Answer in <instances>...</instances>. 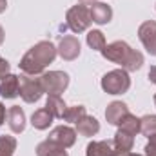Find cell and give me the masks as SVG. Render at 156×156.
Here are the masks:
<instances>
[{
  "instance_id": "cell-1",
  "label": "cell",
  "mask_w": 156,
  "mask_h": 156,
  "mask_svg": "<svg viewBox=\"0 0 156 156\" xmlns=\"http://www.w3.org/2000/svg\"><path fill=\"white\" fill-rule=\"evenodd\" d=\"M58 51H56V45L49 40H42L38 44H35L20 60L18 67L22 73L26 75H40L44 73V69L53 64V60L56 58Z\"/></svg>"
},
{
  "instance_id": "cell-2",
  "label": "cell",
  "mask_w": 156,
  "mask_h": 156,
  "mask_svg": "<svg viewBox=\"0 0 156 156\" xmlns=\"http://www.w3.org/2000/svg\"><path fill=\"white\" fill-rule=\"evenodd\" d=\"M102 56L113 64H118L122 69L129 71H138L144 66V55L136 49H133L127 42L123 40H116L109 45H105L102 51Z\"/></svg>"
},
{
  "instance_id": "cell-3",
  "label": "cell",
  "mask_w": 156,
  "mask_h": 156,
  "mask_svg": "<svg viewBox=\"0 0 156 156\" xmlns=\"http://www.w3.org/2000/svg\"><path fill=\"white\" fill-rule=\"evenodd\" d=\"M131 87V76L125 69H113L102 78V89L107 94H123Z\"/></svg>"
},
{
  "instance_id": "cell-4",
  "label": "cell",
  "mask_w": 156,
  "mask_h": 156,
  "mask_svg": "<svg viewBox=\"0 0 156 156\" xmlns=\"http://www.w3.org/2000/svg\"><path fill=\"white\" fill-rule=\"evenodd\" d=\"M44 94L42 83H40V76L35 75H26L22 73L18 76V96L26 102V104H35L38 102Z\"/></svg>"
},
{
  "instance_id": "cell-5",
  "label": "cell",
  "mask_w": 156,
  "mask_h": 156,
  "mask_svg": "<svg viewBox=\"0 0 156 156\" xmlns=\"http://www.w3.org/2000/svg\"><path fill=\"white\" fill-rule=\"evenodd\" d=\"M91 24H93V20H91V13H89V5L76 4L71 9H67V13H66V26L73 33L87 31Z\"/></svg>"
},
{
  "instance_id": "cell-6",
  "label": "cell",
  "mask_w": 156,
  "mask_h": 156,
  "mask_svg": "<svg viewBox=\"0 0 156 156\" xmlns=\"http://www.w3.org/2000/svg\"><path fill=\"white\" fill-rule=\"evenodd\" d=\"M40 83L47 94H62L69 85V75L64 71H49L40 75Z\"/></svg>"
},
{
  "instance_id": "cell-7",
  "label": "cell",
  "mask_w": 156,
  "mask_h": 156,
  "mask_svg": "<svg viewBox=\"0 0 156 156\" xmlns=\"http://www.w3.org/2000/svg\"><path fill=\"white\" fill-rule=\"evenodd\" d=\"M138 38L151 56H156V20H145L138 27Z\"/></svg>"
},
{
  "instance_id": "cell-8",
  "label": "cell",
  "mask_w": 156,
  "mask_h": 156,
  "mask_svg": "<svg viewBox=\"0 0 156 156\" xmlns=\"http://www.w3.org/2000/svg\"><path fill=\"white\" fill-rule=\"evenodd\" d=\"M56 51L62 56V60L73 62V60H76L78 56H80V40L76 37H73V35H67V37H64V38L60 40Z\"/></svg>"
},
{
  "instance_id": "cell-9",
  "label": "cell",
  "mask_w": 156,
  "mask_h": 156,
  "mask_svg": "<svg viewBox=\"0 0 156 156\" xmlns=\"http://www.w3.org/2000/svg\"><path fill=\"white\" fill-rule=\"evenodd\" d=\"M76 134L78 133L75 131V129H71L69 125H58V127H55V129L49 133V140H53V142L60 144L62 147L69 149V147L75 145V142H76Z\"/></svg>"
},
{
  "instance_id": "cell-10",
  "label": "cell",
  "mask_w": 156,
  "mask_h": 156,
  "mask_svg": "<svg viewBox=\"0 0 156 156\" xmlns=\"http://www.w3.org/2000/svg\"><path fill=\"white\" fill-rule=\"evenodd\" d=\"M89 13H91V20L98 26L109 24L113 18V9L111 5H107L105 2H94L89 5Z\"/></svg>"
},
{
  "instance_id": "cell-11",
  "label": "cell",
  "mask_w": 156,
  "mask_h": 156,
  "mask_svg": "<svg viewBox=\"0 0 156 156\" xmlns=\"http://www.w3.org/2000/svg\"><path fill=\"white\" fill-rule=\"evenodd\" d=\"M7 125L15 134H20L26 129V113L20 105H11L7 109Z\"/></svg>"
},
{
  "instance_id": "cell-12",
  "label": "cell",
  "mask_w": 156,
  "mask_h": 156,
  "mask_svg": "<svg viewBox=\"0 0 156 156\" xmlns=\"http://www.w3.org/2000/svg\"><path fill=\"white\" fill-rule=\"evenodd\" d=\"M85 156H120L109 140H100V142H91L85 147Z\"/></svg>"
},
{
  "instance_id": "cell-13",
  "label": "cell",
  "mask_w": 156,
  "mask_h": 156,
  "mask_svg": "<svg viewBox=\"0 0 156 156\" xmlns=\"http://www.w3.org/2000/svg\"><path fill=\"white\" fill-rule=\"evenodd\" d=\"M113 145L120 156L129 154L133 151V145H134V134H131L123 129H118L115 134V140H113Z\"/></svg>"
},
{
  "instance_id": "cell-14",
  "label": "cell",
  "mask_w": 156,
  "mask_h": 156,
  "mask_svg": "<svg viewBox=\"0 0 156 156\" xmlns=\"http://www.w3.org/2000/svg\"><path fill=\"white\" fill-rule=\"evenodd\" d=\"M129 115V107L123 102H111L105 109V118L111 125H120L123 122V118Z\"/></svg>"
},
{
  "instance_id": "cell-15",
  "label": "cell",
  "mask_w": 156,
  "mask_h": 156,
  "mask_svg": "<svg viewBox=\"0 0 156 156\" xmlns=\"http://www.w3.org/2000/svg\"><path fill=\"white\" fill-rule=\"evenodd\" d=\"M98 131H100V122H98L96 118L89 116V115L82 116L76 122V133L78 134H82V136H85V138L94 136Z\"/></svg>"
},
{
  "instance_id": "cell-16",
  "label": "cell",
  "mask_w": 156,
  "mask_h": 156,
  "mask_svg": "<svg viewBox=\"0 0 156 156\" xmlns=\"http://www.w3.org/2000/svg\"><path fill=\"white\" fill-rule=\"evenodd\" d=\"M37 156H69L66 147H62L60 144L53 142V140H44L37 145Z\"/></svg>"
},
{
  "instance_id": "cell-17",
  "label": "cell",
  "mask_w": 156,
  "mask_h": 156,
  "mask_svg": "<svg viewBox=\"0 0 156 156\" xmlns=\"http://www.w3.org/2000/svg\"><path fill=\"white\" fill-rule=\"evenodd\" d=\"M0 96H4L5 100H13L18 96V76L16 75H7L2 78L0 82Z\"/></svg>"
},
{
  "instance_id": "cell-18",
  "label": "cell",
  "mask_w": 156,
  "mask_h": 156,
  "mask_svg": "<svg viewBox=\"0 0 156 156\" xmlns=\"http://www.w3.org/2000/svg\"><path fill=\"white\" fill-rule=\"evenodd\" d=\"M45 109L53 115V118L62 120L64 115H66L67 105H66V102L60 98V94H49V96H47V102H45Z\"/></svg>"
},
{
  "instance_id": "cell-19",
  "label": "cell",
  "mask_w": 156,
  "mask_h": 156,
  "mask_svg": "<svg viewBox=\"0 0 156 156\" xmlns=\"http://www.w3.org/2000/svg\"><path fill=\"white\" fill-rule=\"evenodd\" d=\"M53 115L45 109V107H42V109H37L33 115H31V125L35 127V129H38V131H44V129H47L51 123H53Z\"/></svg>"
},
{
  "instance_id": "cell-20",
  "label": "cell",
  "mask_w": 156,
  "mask_h": 156,
  "mask_svg": "<svg viewBox=\"0 0 156 156\" xmlns=\"http://www.w3.org/2000/svg\"><path fill=\"white\" fill-rule=\"evenodd\" d=\"M16 151V138L9 134H0V156H13Z\"/></svg>"
},
{
  "instance_id": "cell-21",
  "label": "cell",
  "mask_w": 156,
  "mask_h": 156,
  "mask_svg": "<svg viewBox=\"0 0 156 156\" xmlns=\"http://www.w3.org/2000/svg\"><path fill=\"white\" fill-rule=\"evenodd\" d=\"M87 45H89L91 49H94V51H102V49L107 45V44H105V37H104V33L98 31V29L89 31V33H87Z\"/></svg>"
},
{
  "instance_id": "cell-22",
  "label": "cell",
  "mask_w": 156,
  "mask_h": 156,
  "mask_svg": "<svg viewBox=\"0 0 156 156\" xmlns=\"http://www.w3.org/2000/svg\"><path fill=\"white\" fill-rule=\"evenodd\" d=\"M140 133L144 136H153L156 134V115H145V116L140 118Z\"/></svg>"
},
{
  "instance_id": "cell-23",
  "label": "cell",
  "mask_w": 156,
  "mask_h": 156,
  "mask_svg": "<svg viewBox=\"0 0 156 156\" xmlns=\"http://www.w3.org/2000/svg\"><path fill=\"white\" fill-rule=\"evenodd\" d=\"M118 127L136 136V134L140 133V127H142V125H140V118H136L134 115H131V113H129L127 116L123 118V122H122V123H120Z\"/></svg>"
},
{
  "instance_id": "cell-24",
  "label": "cell",
  "mask_w": 156,
  "mask_h": 156,
  "mask_svg": "<svg viewBox=\"0 0 156 156\" xmlns=\"http://www.w3.org/2000/svg\"><path fill=\"white\" fill-rule=\"evenodd\" d=\"M87 113H85V107L83 105H73V107H67L66 109V115L62 120H66V122H69V123H76L78 120L82 116H85Z\"/></svg>"
},
{
  "instance_id": "cell-25",
  "label": "cell",
  "mask_w": 156,
  "mask_h": 156,
  "mask_svg": "<svg viewBox=\"0 0 156 156\" xmlns=\"http://www.w3.org/2000/svg\"><path fill=\"white\" fill-rule=\"evenodd\" d=\"M144 151H145V156H156V134L149 136V142Z\"/></svg>"
},
{
  "instance_id": "cell-26",
  "label": "cell",
  "mask_w": 156,
  "mask_h": 156,
  "mask_svg": "<svg viewBox=\"0 0 156 156\" xmlns=\"http://www.w3.org/2000/svg\"><path fill=\"white\" fill-rule=\"evenodd\" d=\"M7 75H9V62L4 56H0V82H2V78H5Z\"/></svg>"
},
{
  "instance_id": "cell-27",
  "label": "cell",
  "mask_w": 156,
  "mask_h": 156,
  "mask_svg": "<svg viewBox=\"0 0 156 156\" xmlns=\"http://www.w3.org/2000/svg\"><path fill=\"white\" fill-rule=\"evenodd\" d=\"M5 116H7V111H5V105L0 102V125L5 122Z\"/></svg>"
},
{
  "instance_id": "cell-28",
  "label": "cell",
  "mask_w": 156,
  "mask_h": 156,
  "mask_svg": "<svg viewBox=\"0 0 156 156\" xmlns=\"http://www.w3.org/2000/svg\"><path fill=\"white\" fill-rule=\"evenodd\" d=\"M149 80H151V83H156V66H153L151 69H149Z\"/></svg>"
},
{
  "instance_id": "cell-29",
  "label": "cell",
  "mask_w": 156,
  "mask_h": 156,
  "mask_svg": "<svg viewBox=\"0 0 156 156\" xmlns=\"http://www.w3.org/2000/svg\"><path fill=\"white\" fill-rule=\"evenodd\" d=\"M94 2H98V0H78V4H83V5H91Z\"/></svg>"
},
{
  "instance_id": "cell-30",
  "label": "cell",
  "mask_w": 156,
  "mask_h": 156,
  "mask_svg": "<svg viewBox=\"0 0 156 156\" xmlns=\"http://www.w3.org/2000/svg\"><path fill=\"white\" fill-rule=\"evenodd\" d=\"M7 7V0H0V13H4Z\"/></svg>"
},
{
  "instance_id": "cell-31",
  "label": "cell",
  "mask_w": 156,
  "mask_h": 156,
  "mask_svg": "<svg viewBox=\"0 0 156 156\" xmlns=\"http://www.w3.org/2000/svg\"><path fill=\"white\" fill-rule=\"evenodd\" d=\"M4 38H5V35H4V29H2V26H0V45L4 44Z\"/></svg>"
},
{
  "instance_id": "cell-32",
  "label": "cell",
  "mask_w": 156,
  "mask_h": 156,
  "mask_svg": "<svg viewBox=\"0 0 156 156\" xmlns=\"http://www.w3.org/2000/svg\"><path fill=\"white\" fill-rule=\"evenodd\" d=\"M125 156H142V154H136V153H129V154H125Z\"/></svg>"
},
{
  "instance_id": "cell-33",
  "label": "cell",
  "mask_w": 156,
  "mask_h": 156,
  "mask_svg": "<svg viewBox=\"0 0 156 156\" xmlns=\"http://www.w3.org/2000/svg\"><path fill=\"white\" fill-rule=\"evenodd\" d=\"M154 105H156V94H154Z\"/></svg>"
}]
</instances>
